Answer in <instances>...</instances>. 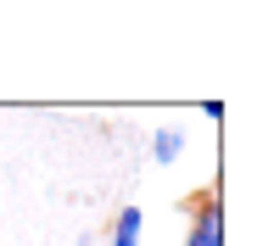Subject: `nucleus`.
I'll list each match as a JSON object with an SVG mask.
<instances>
[{
  "label": "nucleus",
  "instance_id": "f257e3e1",
  "mask_svg": "<svg viewBox=\"0 0 263 246\" xmlns=\"http://www.w3.org/2000/svg\"><path fill=\"white\" fill-rule=\"evenodd\" d=\"M185 246H224V207H218V191H208V196H202L196 224L185 230Z\"/></svg>",
  "mask_w": 263,
  "mask_h": 246
},
{
  "label": "nucleus",
  "instance_id": "f03ea898",
  "mask_svg": "<svg viewBox=\"0 0 263 246\" xmlns=\"http://www.w3.org/2000/svg\"><path fill=\"white\" fill-rule=\"evenodd\" d=\"M140 230H146V213H140V207H123V213L112 218L106 246H140Z\"/></svg>",
  "mask_w": 263,
  "mask_h": 246
},
{
  "label": "nucleus",
  "instance_id": "7ed1b4c3",
  "mask_svg": "<svg viewBox=\"0 0 263 246\" xmlns=\"http://www.w3.org/2000/svg\"><path fill=\"white\" fill-rule=\"evenodd\" d=\"M179 151H185V129H157L152 135V162H179Z\"/></svg>",
  "mask_w": 263,
  "mask_h": 246
},
{
  "label": "nucleus",
  "instance_id": "20e7f679",
  "mask_svg": "<svg viewBox=\"0 0 263 246\" xmlns=\"http://www.w3.org/2000/svg\"><path fill=\"white\" fill-rule=\"evenodd\" d=\"M202 118L208 123H224V101H202Z\"/></svg>",
  "mask_w": 263,
  "mask_h": 246
}]
</instances>
